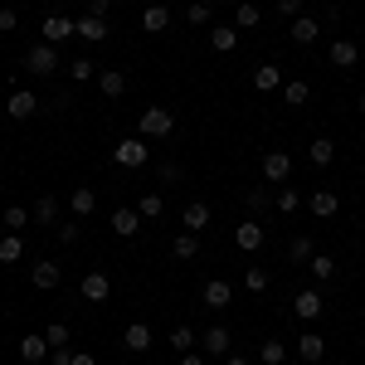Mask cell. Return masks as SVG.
Wrapping results in <instances>:
<instances>
[{
	"label": "cell",
	"instance_id": "obj_20",
	"mask_svg": "<svg viewBox=\"0 0 365 365\" xmlns=\"http://www.w3.org/2000/svg\"><path fill=\"white\" fill-rule=\"evenodd\" d=\"M234 44H239V29L234 25H210V49L215 54H229Z\"/></svg>",
	"mask_w": 365,
	"mask_h": 365
},
{
	"label": "cell",
	"instance_id": "obj_19",
	"mask_svg": "<svg viewBox=\"0 0 365 365\" xmlns=\"http://www.w3.org/2000/svg\"><path fill=\"white\" fill-rule=\"evenodd\" d=\"M229 297H234V287H229L225 278H210V282H205V307L220 312V307H229Z\"/></svg>",
	"mask_w": 365,
	"mask_h": 365
},
{
	"label": "cell",
	"instance_id": "obj_8",
	"mask_svg": "<svg viewBox=\"0 0 365 365\" xmlns=\"http://www.w3.org/2000/svg\"><path fill=\"white\" fill-rule=\"evenodd\" d=\"M5 113L15 117V122H25V117L39 113V98H34L29 88H15V93H10V103H5Z\"/></svg>",
	"mask_w": 365,
	"mask_h": 365
},
{
	"label": "cell",
	"instance_id": "obj_21",
	"mask_svg": "<svg viewBox=\"0 0 365 365\" xmlns=\"http://www.w3.org/2000/svg\"><path fill=\"white\" fill-rule=\"evenodd\" d=\"M98 88H103V98H122L127 93V73L122 68H103L98 73Z\"/></svg>",
	"mask_w": 365,
	"mask_h": 365
},
{
	"label": "cell",
	"instance_id": "obj_45",
	"mask_svg": "<svg viewBox=\"0 0 365 365\" xmlns=\"http://www.w3.org/2000/svg\"><path fill=\"white\" fill-rule=\"evenodd\" d=\"M273 5H278V15L287 20V25H292V20L302 15V0H273Z\"/></svg>",
	"mask_w": 365,
	"mask_h": 365
},
{
	"label": "cell",
	"instance_id": "obj_5",
	"mask_svg": "<svg viewBox=\"0 0 365 365\" xmlns=\"http://www.w3.org/2000/svg\"><path fill=\"white\" fill-rule=\"evenodd\" d=\"M327 58H331V68H356V63H361V44H356V39H331Z\"/></svg>",
	"mask_w": 365,
	"mask_h": 365
},
{
	"label": "cell",
	"instance_id": "obj_51",
	"mask_svg": "<svg viewBox=\"0 0 365 365\" xmlns=\"http://www.w3.org/2000/svg\"><path fill=\"white\" fill-rule=\"evenodd\" d=\"M73 365H98V361H93L88 351H73Z\"/></svg>",
	"mask_w": 365,
	"mask_h": 365
},
{
	"label": "cell",
	"instance_id": "obj_4",
	"mask_svg": "<svg viewBox=\"0 0 365 365\" xmlns=\"http://www.w3.org/2000/svg\"><path fill=\"white\" fill-rule=\"evenodd\" d=\"M78 292H83V302H108V297H113V278L93 268V273H83V282H78Z\"/></svg>",
	"mask_w": 365,
	"mask_h": 365
},
{
	"label": "cell",
	"instance_id": "obj_12",
	"mask_svg": "<svg viewBox=\"0 0 365 365\" xmlns=\"http://www.w3.org/2000/svg\"><path fill=\"white\" fill-rule=\"evenodd\" d=\"M29 282H34L39 292H49V287H58V282H63V273H58V263H49V258H44V263H34V268H29Z\"/></svg>",
	"mask_w": 365,
	"mask_h": 365
},
{
	"label": "cell",
	"instance_id": "obj_43",
	"mask_svg": "<svg viewBox=\"0 0 365 365\" xmlns=\"http://www.w3.org/2000/svg\"><path fill=\"white\" fill-rule=\"evenodd\" d=\"M185 20H190V25H210V0H195V5H185Z\"/></svg>",
	"mask_w": 365,
	"mask_h": 365
},
{
	"label": "cell",
	"instance_id": "obj_44",
	"mask_svg": "<svg viewBox=\"0 0 365 365\" xmlns=\"http://www.w3.org/2000/svg\"><path fill=\"white\" fill-rule=\"evenodd\" d=\"M282 356H287L282 341H263V361H268V365H282Z\"/></svg>",
	"mask_w": 365,
	"mask_h": 365
},
{
	"label": "cell",
	"instance_id": "obj_10",
	"mask_svg": "<svg viewBox=\"0 0 365 365\" xmlns=\"http://www.w3.org/2000/svg\"><path fill=\"white\" fill-rule=\"evenodd\" d=\"M229 327H210L205 336H200V346H205V361H220V356H229Z\"/></svg>",
	"mask_w": 365,
	"mask_h": 365
},
{
	"label": "cell",
	"instance_id": "obj_6",
	"mask_svg": "<svg viewBox=\"0 0 365 365\" xmlns=\"http://www.w3.org/2000/svg\"><path fill=\"white\" fill-rule=\"evenodd\" d=\"M287 175H292V156H287V151H268V156H263V180H268V185H282Z\"/></svg>",
	"mask_w": 365,
	"mask_h": 365
},
{
	"label": "cell",
	"instance_id": "obj_29",
	"mask_svg": "<svg viewBox=\"0 0 365 365\" xmlns=\"http://www.w3.org/2000/svg\"><path fill=\"white\" fill-rule=\"evenodd\" d=\"M20 258H25V239L20 234H5L0 239V263H20Z\"/></svg>",
	"mask_w": 365,
	"mask_h": 365
},
{
	"label": "cell",
	"instance_id": "obj_41",
	"mask_svg": "<svg viewBox=\"0 0 365 365\" xmlns=\"http://www.w3.org/2000/svg\"><path fill=\"white\" fill-rule=\"evenodd\" d=\"M68 78H73V83H88V78H93V58H73V63H68Z\"/></svg>",
	"mask_w": 365,
	"mask_h": 365
},
{
	"label": "cell",
	"instance_id": "obj_28",
	"mask_svg": "<svg viewBox=\"0 0 365 365\" xmlns=\"http://www.w3.org/2000/svg\"><path fill=\"white\" fill-rule=\"evenodd\" d=\"M170 25V5H151L146 15H141V29H151V34H161Z\"/></svg>",
	"mask_w": 365,
	"mask_h": 365
},
{
	"label": "cell",
	"instance_id": "obj_42",
	"mask_svg": "<svg viewBox=\"0 0 365 365\" xmlns=\"http://www.w3.org/2000/svg\"><path fill=\"white\" fill-rule=\"evenodd\" d=\"M68 336H73V331H68V322H49V331H44L49 346H68Z\"/></svg>",
	"mask_w": 365,
	"mask_h": 365
},
{
	"label": "cell",
	"instance_id": "obj_40",
	"mask_svg": "<svg viewBox=\"0 0 365 365\" xmlns=\"http://www.w3.org/2000/svg\"><path fill=\"white\" fill-rule=\"evenodd\" d=\"M29 220H34V215H29V210H20V205H10V210H5V225H10V234H20Z\"/></svg>",
	"mask_w": 365,
	"mask_h": 365
},
{
	"label": "cell",
	"instance_id": "obj_24",
	"mask_svg": "<svg viewBox=\"0 0 365 365\" xmlns=\"http://www.w3.org/2000/svg\"><path fill=\"white\" fill-rule=\"evenodd\" d=\"M68 205H73V215H78V220H88V215H93V210H98V190H93V185H78V190H73V200H68Z\"/></svg>",
	"mask_w": 365,
	"mask_h": 365
},
{
	"label": "cell",
	"instance_id": "obj_27",
	"mask_svg": "<svg viewBox=\"0 0 365 365\" xmlns=\"http://www.w3.org/2000/svg\"><path fill=\"white\" fill-rule=\"evenodd\" d=\"M29 215H34V225H54V220H58V200L54 195H39Z\"/></svg>",
	"mask_w": 365,
	"mask_h": 365
},
{
	"label": "cell",
	"instance_id": "obj_7",
	"mask_svg": "<svg viewBox=\"0 0 365 365\" xmlns=\"http://www.w3.org/2000/svg\"><path fill=\"white\" fill-rule=\"evenodd\" d=\"M292 312H297L302 322H317V317L327 312V302H322V292H317V287H302V292L292 297Z\"/></svg>",
	"mask_w": 365,
	"mask_h": 365
},
{
	"label": "cell",
	"instance_id": "obj_55",
	"mask_svg": "<svg viewBox=\"0 0 365 365\" xmlns=\"http://www.w3.org/2000/svg\"><path fill=\"white\" fill-rule=\"evenodd\" d=\"M156 5H170V0H156Z\"/></svg>",
	"mask_w": 365,
	"mask_h": 365
},
{
	"label": "cell",
	"instance_id": "obj_36",
	"mask_svg": "<svg viewBox=\"0 0 365 365\" xmlns=\"http://www.w3.org/2000/svg\"><path fill=\"white\" fill-rule=\"evenodd\" d=\"M307 98H312V88L302 83V78H292V83H287V108H307Z\"/></svg>",
	"mask_w": 365,
	"mask_h": 365
},
{
	"label": "cell",
	"instance_id": "obj_11",
	"mask_svg": "<svg viewBox=\"0 0 365 365\" xmlns=\"http://www.w3.org/2000/svg\"><path fill=\"white\" fill-rule=\"evenodd\" d=\"M180 225L190 229V234H200V229H210V205H205V200H190V205L180 210Z\"/></svg>",
	"mask_w": 365,
	"mask_h": 365
},
{
	"label": "cell",
	"instance_id": "obj_26",
	"mask_svg": "<svg viewBox=\"0 0 365 365\" xmlns=\"http://www.w3.org/2000/svg\"><path fill=\"white\" fill-rule=\"evenodd\" d=\"M263 20V10L253 5V0H239V10H234V29H258Z\"/></svg>",
	"mask_w": 365,
	"mask_h": 365
},
{
	"label": "cell",
	"instance_id": "obj_53",
	"mask_svg": "<svg viewBox=\"0 0 365 365\" xmlns=\"http://www.w3.org/2000/svg\"><path fill=\"white\" fill-rule=\"evenodd\" d=\"M361 113H365V93H361Z\"/></svg>",
	"mask_w": 365,
	"mask_h": 365
},
{
	"label": "cell",
	"instance_id": "obj_30",
	"mask_svg": "<svg viewBox=\"0 0 365 365\" xmlns=\"http://www.w3.org/2000/svg\"><path fill=\"white\" fill-rule=\"evenodd\" d=\"M170 253H175V258H195V253H200V239L185 229V234H175V239H170Z\"/></svg>",
	"mask_w": 365,
	"mask_h": 365
},
{
	"label": "cell",
	"instance_id": "obj_32",
	"mask_svg": "<svg viewBox=\"0 0 365 365\" xmlns=\"http://www.w3.org/2000/svg\"><path fill=\"white\" fill-rule=\"evenodd\" d=\"M273 205H278L282 215H297V210H302V195H297V190H292V185H282L278 195H273Z\"/></svg>",
	"mask_w": 365,
	"mask_h": 365
},
{
	"label": "cell",
	"instance_id": "obj_50",
	"mask_svg": "<svg viewBox=\"0 0 365 365\" xmlns=\"http://www.w3.org/2000/svg\"><path fill=\"white\" fill-rule=\"evenodd\" d=\"M180 365H205V356H195V351H185V356H180Z\"/></svg>",
	"mask_w": 365,
	"mask_h": 365
},
{
	"label": "cell",
	"instance_id": "obj_54",
	"mask_svg": "<svg viewBox=\"0 0 365 365\" xmlns=\"http://www.w3.org/2000/svg\"><path fill=\"white\" fill-rule=\"evenodd\" d=\"M210 5H225V0H210Z\"/></svg>",
	"mask_w": 365,
	"mask_h": 365
},
{
	"label": "cell",
	"instance_id": "obj_31",
	"mask_svg": "<svg viewBox=\"0 0 365 365\" xmlns=\"http://www.w3.org/2000/svg\"><path fill=\"white\" fill-rule=\"evenodd\" d=\"M307 156H312V166H331V161H336V146H331L327 137H317V141H312V151H307Z\"/></svg>",
	"mask_w": 365,
	"mask_h": 365
},
{
	"label": "cell",
	"instance_id": "obj_9",
	"mask_svg": "<svg viewBox=\"0 0 365 365\" xmlns=\"http://www.w3.org/2000/svg\"><path fill=\"white\" fill-rule=\"evenodd\" d=\"M39 34H44V44H63L68 34H78V20H68V15H49Z\"/></svg>",
	"mask_w": 365,
	"mask_h": 365
},
{
	"label": "cell",
	"instance_id": "obj_37",
	"mask_svg": "<svg viewBox=\"0 0 365 365\" xmlns=\"http://www.w3.org/2000/svg\"><path fill=\"white\" fill-rule=\"evenodd\" d=\"M287 258H292V263H307V258H312V239H307V234H297V239L287 244Z\"/></svg>",
	"mask_w": 365,
	"mask_h": 365
},
{
	"label": "cell",
	"instance_id": "obj_47",
	"mask_svg": "<svg viewBox=\"0 0 365 365\" xmlns=\"http://www.w3.org/2000/svg\"><path fill=\"white\" fill-rule=\"evenodd\" d=\"M58 244H78V220L73 225H58Z\"/></svg>",
	"mask_w": 365,
	"mask_h": 365
},
{
	"label": "cell",
	"instance_id": "obj_35",
	"mask_svg": "<svg viewBox=\"0 0 365 365\" xmlns=\"http://www.w3.org/2000/svg\"><path fill=\"white\" fill-rule=\"evenodd\" d=\"M137 210H141V220H161V210H166V200H161L156 190H151V195H141V205H137Z\"/></svg>",
	"mask_w": 365,
	"mask_h": 365
},
{
	"label": "cell",
	"instance_id": "obj_15",
	"mask_svg": "<svg viewBox=\"0 0 365 365\" xmlns=\"http://www.w3.org/2000/svg\"><path fill=\"white\" fill-rule=\"evenodd\" d=\"M307 210L317 215V220H331L341 210V200H336V190H312V200H307Z\"/></svg>",
	"mask_w": 365,
	"mask_h": 365
},
{
	"label": "cell",
	"instance_id": "obj_23",
	"mask_svg": "<svg viewBox=\"0 0 365 365\" xmlns=\"http://www.w3.org/2000/svg\"><path fill=\"white\" fill-rule=\"evenodd\" d=\"M78 39H88V44H103V39H108V20L83 15V20H78Z\"/></svg>",
	"mask_w": 365,
	"mask_h": 365
},
{
	"label": "cell",
	"instance_id": "obj_2",
	"mask_svg": "<svg viewBox=\"0 0 365 365\" xmlns=\"http://www.w3.org/2000/svg\"><path fill=\"white\" fill-rule=\"evenodd\" d=\"M113 161H117V166H132V170H141L146 161H151V146H146V137H127V141H117Z\"/></svg>",
	"mask_w": 365,
	"mask_h": 365
},
{
	"label": "cell",
	"instance_id": "obj_17",
	"mask_svg": "<svg viewBox=\"0 0 365 365\" xmlns=\"http://www.w3.org/2000/svg\"><path fill=\"white\" fill-rule=\"evenodd\" d=\"M297 356H302L307 365H317L322 356H327V341L317 336V331H302V336H297Z\"/></svg>",
	"mask_w": 365,
	"mask_h": 365
},
{
	"label": "cell",
	"instance_id": "obj_22",
	"mask_svg": "<svg viewBox=\"0 0 365 365\" xmlns=\"http://www.w3.org/2000/svg\"><path fill=\"white\" fill-rule=\"evenodd\" d=\"M278 83H282V68H278V63H258V68H253V88H258V93H273Z\"/></svg>",
	"mask_w": 365,
	"mask_h": 365
},
{
	"label": "cell",
	"instance_id": "obj_52",
	"mask_svg": "<svg viewBox=\"0 0 365 365\" xmlns=\"http://www.w3.org/2000/svg\"><path fill=\"white\" fill-rule=\"evenodd\" d=\"M225 365H249V361H244V356H229V361Z\"/></svg>",
	"mask_w": 365,
	"mask_h": 365
},
{
	"label": "cell",
	"instance_id": "obj_38",
	"mask_svg": "<svg viewBox=\"0 0 365 365\" xmlns=\"http://www.w3.org/2000/svg\"><path fill=\"white\" fill-rule=\"evenodd\" d=\"M268 205H273V195H268V185H249V210H253V215H263Z\"/></svg>",
	"mask_w": 365,
	"mask_h": 365
},
{
	"label": "cell",
	"instance_id": "obj_49",
	"mask_svg": "<svg viewBox=\"0 0 365 365\" xmlns=\"http://www.w3.org/2000/svg\"><path fill=\"white\" fill-rule=\"evenodd\" d=\"M15 25H20V15H15V10L5 5V10H0V29H15Z\"/></svg>",
	"mask_w": 365,
	"mask_h": 365
},
{
	"label": "cell",
	"instance_id": "obj_1",
	"mask_svg": "<svg viewBox=\"0 0 365 365\" xmlns=\"http://www.w3.org/2000/svg\"><path fill=\"white\" fill-rule=\"evenodd\" d=\"M25 73H34V78H54L58 73V44H34L25 54Z\"/></svg>",
	"mask_w": 365,
	"mask_h": 365
},
{
	"label": "cell",
	"instance_id": "obj_14",
	"mask_svg": "<svg viewBox=\"0 0 365 365\" xmlns=\"http://www.w3.org/2000/svg\"><path fill=\"white\" fill-rule=\"evenodd\" d=\"M137 229H141V210H127V205L113 210V234H117V239H132Z\"/></svg>",
	"mask_w": 365,
	"mask_h": 365
},
{
	"label": "cell",
	"instance_id": "obj_18",
	"mask_svg": "<svg viewBox=\"0 0 365 365\" xmlns=\"http://www.w3.org/2000/svg\"><path fill=\"white\" fill-rule=\"evenodd\" d=\"M234 244H239L244 253H258V249H263V225H253V220H249V225H239V229H234Z\"/></svg>",
	"mask_w": 365,
	"mask_h": 365
},
{
	"label": "cell",
	"instance_id": "obj_34",
	"mask_svg": "<svg viewBox=\"0 0 365 365\" xmlns=\"http://www.w3.org/2000/svg\"><path fill=\"white\" fill-rule=\"evenodd\" d=\"M244 287H249V292H268V268L249 263V273H244Z\"/></svg>",
	"mask_w": 365,
	"mask_h": 365
},
{
	"label": "cell",
	"instance_id": "obj_13",
	"mask_svg": "<svg viewBox=\"0 0 365 365\" xmlns=\"http://www.w3.org/2000/svg\"><path fill=\"white\" fill-rule=\"evenodd\" d=\"M287 34H292V44H317V34H322V20H312V15H297V20L287 25Z\"/></svg>",
	"mask_w": 365,
	"mask_h": 365
},
{
	"label": "cell",
	"instance_id": "obj_25",
	"mask_svg": "<svg viewBox=\"0 0 365 365\" xmlns=\"http://www.w3.org/2000/svg\"><path fill=\"white\" fill-rule=\"evenodd\" d=\"M49 351H54V346H49L44 336H20V356H25L29 365H39L44 356H49Z\"/></svg>",
	"mask_w": 365,
	"mask_h": 365
},
{
	"label": "cell",
	"instance_id": "obj_46",
	"mask_svg": "<svg viewBox=\"0 0 365 365\" xmlns=\"http://www.w3.org/2000/svg\"><path fill=\"white\" fill-rule=\"evenodd\" d=\"M156 175H161V185H175V180H180V175H185V170L175 166V161H166V166L156 170Z\"/></svg>",
	"mask_w": 365,
	"mask_h": 365
},
{
	"label": "cell",
	"instance_id": "obj_33",
	"mask_svg": "<svg viewBox=\"0 0 365 365\" xmlns=\"http://www.w3.org/2000/svg\"><path fill=\"white\" fill-rule=\"evenodd\" d=\"M307 268H312V278H317V282H327L331 273H336V263H331L327 253H312V258H307Z\"/></svg>",
	"mask_w": 365,
	"mask_h": 365
},
{
	"label": "cell",
	"instance_id": "obj_16",
	"mask_svg": "<svg viewBox=\"0 0 365 365\" xmlns=\"http://www.w3.org/2000/svg\"><path fill=\"white\" fill-rule=\"evenodd\" d=\"M122 346H127L132 356L151 351V327H146V322H132V327H127V336H122Z\"/></svg>",
	"mask_w": 365,
	"mask_h": 365
},
{
	"label": "cell",
	"instance_id": "obj_39",
	"mask_svg": "<svg viewBox=\"0 0 365 365\" xmlns=\"http://www.w3.org/2000/svg\"><path fill=\"white\" fill-rule=\"evenodd\" d=\"M190 346H195V331H190V327H175V331H170V351H180V356H185Z\"/></svg>",
	"mask_w": 365,
	"mask_h": 365
},
{
	"label": "cell",
	"instance_id": "obj_3",
	"mask_svg": "<svg viewBox=\"0 0 365 365\" xmlns=\"http://www.w3.org/2000/svg\"><path fill=\"white\" fill-rule=\"evenodd\" d=\"M170 127H175V113H170V108H146V113H141V137L146 141L170 137Z\"/></svg>",
	"mask_w": 365,
	"mask_h": 365
},
{
	"label": "cell",
	"instance_id": "obj_48",
	"mask_svg": "<svg viewBox=\"0 0 365 365\" xmlns=\"http://www.w3.org/2000/svg\"><path fill=\"white\" fill-rule=\"evenodd\" d=\"M108 10H113V0H88V15H98V20H108Z\"/></svg>",
	"mask_w": 365,
	"mask_h": 365
}]
</instances>
